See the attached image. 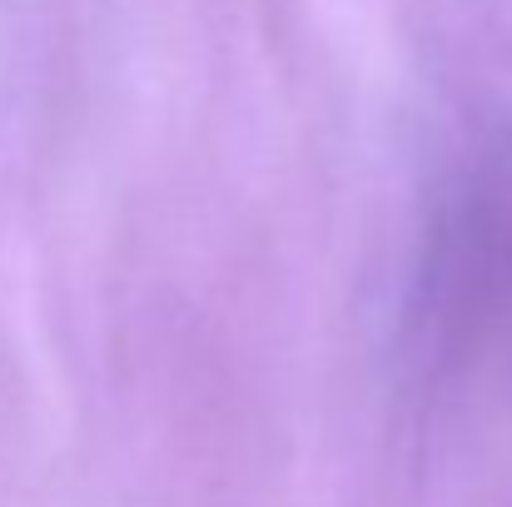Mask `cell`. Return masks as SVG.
<instances>
[]
</instances>
